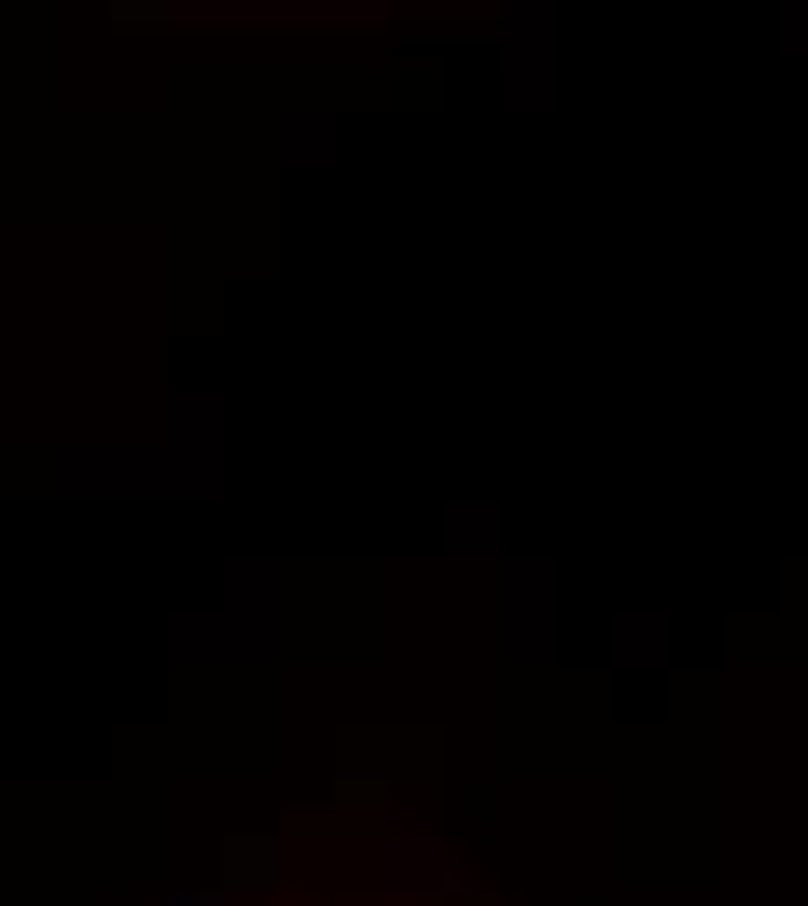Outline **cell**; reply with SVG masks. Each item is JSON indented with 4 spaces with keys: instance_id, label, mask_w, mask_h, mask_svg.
Wrapping results in <instances>:
<instances>
[]
</instances>
